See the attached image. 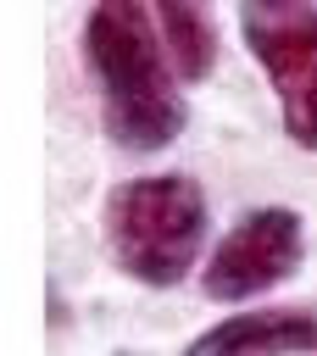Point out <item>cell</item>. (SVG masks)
Masks as SVG:
<instances>
[{
    "label": "cell",
    "instance_id": "cell-1",
    "mask_svg": "<svg viewBox=\"0 0 317 356\" xmlns=\"http://www.w3.org/2000/svg\"><path fill=\"white\" fill-rule=\"evenodd\" d=\"M83 61L100 78L106 134L122 150H167L189 106L172 83V61L156 28V11L139 0H100L83 17Z\"/></svg>",
    "mask_w": 317,
    "mask_h": 356
},
{
    "label": "cell",
    "instance_id": "cell-2",
    "mask_svg": "<svg viewBox=\"0 0 317 356\" xmlns=\"http://www.w3.org/2000/svg\"><path fill=\"white\" fill-rule=\"evenodd\" d=\"M100 234L111 245V261L150 289H172L189 278L200 239H206V195L189 172H156L128 178L106 195Z\"/></svg>",
    "mask_w": 317,
    "mask_h": 356
},
{
    "label": "cell",
    "instance_id": "cell-3",
    "mask_svg": "<svg viewBox=\"0 0 317 356\" xmlns=\"http://www.w3.org/2000/svg\"><path fill=\"white\" fill-rule=\"evenodd\" d=\"M239 33L273 78L284 128L300 150H317V6L306 0H245Z\"/></svg>",
    "mask_w": 317,
    "mask_h": 356
},
{
    "label": "cell",
    "instance_id": "cell-4",
    "mask_svg": "<svg viewBox=\"0 0 317 356\" xmlns=\"http://www.w3.org/2000/svg\"><path fill=\"white\" fill-rule=\"evenodd\" d=\"M306 256V228H300V211L289 206H256L250 217H239L222 245L211 250L200 284L211 300H250L273 284H284Z\"/></svg>",
    "mask_w": 317,
    "mask_h": 356
},
{
    "label": "cell",
    "instance_id": "cell-5",
    "mask_svg": "<svg viewBox=\"0 0 317 356\" xmlns=\"http://www.w3.org/2000/svg\"><path fill=\"white\" fill-rule=\"evenodd\" d=\"M317 350V312H245L206 328L184 356H306Z\"/></svg>",
    "mask_w": 317,
    "mask_h": 356
},
{
    "label": "cell",
    "instance_id": "cell-6",
    "mask_svg": "<svg viewBox=\"0 0 317 356\" xmlns=\"http://www.w3.org/2000/svg\"><path fill=\"white\" fill-rule=\"evenodd\" d=\"M156 28H161V44H167V61L178 78L200 83L217 61V22L206 6H184V0H156Z\"/></svg>",
    "mask_w": 317,
    "mask_h": 356
},
{
    "label": "cell",
    "instance_id": "cell-7",
    "mask_svg": "<svg viewBox=\"0 0 317 356\" xmlns=\"http://www.w3.org/2000/svg\"><path fill=\"white\" fill-rule=\"evenodd\" d=\"M117 356H139V350H117Z\"/></svg>",
    "mask_w": 317,
    "mask_h": 356
}]
</instances>
